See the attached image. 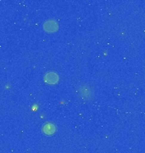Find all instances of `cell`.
Here are the masks:
<instances>
[{
    "instance_id": "cell-1",
    "label": "cell",
    "mask_w": 145,
    "mask_h": 153,
    "mask_svg": "<svg viewBox=\"0 0 145 153\" xmlns=\"http://www.w3.org/2000/svg\"><path fill=\"white\" fill-rule=\"evenodd\" d=\"M77 93L81 98L84 100H91L93 97V91L90 86L87 84H81L77 89Z\"/></svg>"
},
{
    "instance_id": "cell-2",
    "label": "cell",
    "mask_w": 145,
    "mask_h": 153,
    "mask_svg": "<svg viewBox=\"0 0 145 153\" xmlns=\"http://www.w3.org/2000/svg\"><path fill=\"white\" fill-rule=\"evenodd\" d=\"M43 29L47 32V33H54L59 29V25L58 22L54 20H49L45 22L43 24Z\"/></svg>"
},
{
    "instance_id": "cell-3",
    "label": "cell",
    "mask_w": 145,
    "mask_h": 153,
    "mask_svg": "<svg viewBox=\"0 0 145 153\" xmlns=\"http://www.w3.org/2000/svg\"><path fill=\"white\" fill-rule=\"evenodd\" d=\"M44 81L48 83V84H55L59 81V76L56 72L51 71L48 72L45 76H44Z\"/></svg>"
},
{
    "instance_id": "cell-4",
    "label": "cell",
    "mask_w": 145,
    "mask_h": 153,
    "mask_svg": "<svg viewBox=\"0 0 145 153\" xmlns=\"http://www.w3.org/2000/svg\"><path fill=\"white\" fill-rule=\"evenodd\" d=\"M43 132L46 135H51L56 132V127L53 123H48L43 125Z\"/></svg>"
}]
</instances>
